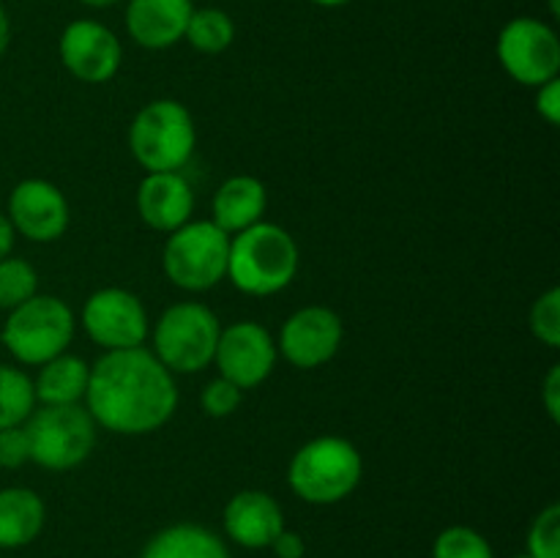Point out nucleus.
Listing matches in <instances>:
<instances>
[{
	"instance_id": "obj_16",
	"label": "nucleus",
	"mask_w": 560,
	"mask_h": 558,
	"mask_svg": "<svg viewBox=\"0 0 560 558\" xmlns=\"http://www.w3.org/2000/svg\"><path fill=\"white\" fill-rule=\"evenodd\" d=\"M195 191L180 173H148L137 186V213L148 228L173 233L191 222Z\"/></svg>"
},
{
	"instance_id": "obj_15",
	"label": "nucleus",
	"mask_w": 560,
	"mask_h": 558,
	"mask_svg": "<svg viewBox=\"0 0 560 558\" xmlns=\"http://www.w3.org/2000/svg\"><path fill=\"white\" fill-rule=\"evenodd\" d=\"M222 523L235 545L262 550V547H271V542L284 531V514L277 498L268 492L241 490L224 507Z\"/></svg>"
},
{
	"instance_id": "obj_5",
	"label": "nucleus",
	"mask_w": 560,
	"mask_h": 558,
	"mask_svg": "<svg viewBox=\"0 0 560 558\" xmlns=\"http://www.w3.org/2000/svg\"><path fill=\"white\" fill-rule=\"evenodd\" d=\"M74 312L63 299L36 293L9 312L0 339L20 364L42 367L44 361L66 353L74 339Z\"/></svg>"
},
{
	"instance_id": "obj_33",
	"label": "nucleus",
	"mask_w": 560,
	"mask_h": 558,
	"mask_svg": "<svg viewBox=\"0 0 560 558\" xmlns=\"http://www.w3.org/2000/svg\"><path fill=\"white\" fill-rule=\"evenodd\" d=\"M14 235H16L14 224L9 222V217H5V213H0V260H3V257H9L11 249H14Z\"/></svg>"
},
{
	"instance_id": "obj_34",
	"label": "nucleus",
	"mask_w": 560,
	"mask_h": 558,
	"mask_svg": "<svg viewBox=\"0 0 560 558\" xmlns=\"http://www.w3.org/2000/svg\"><path fill=\"white\" fill-rule=\"evenodd\" d=\"M9 42H11V20L9 14H5L3 3H0V55L9 49Z\"/></svg>"
},
{
	"instance_id": "obj_12",
	"label": "nucleus",
	"mask_w": 560,
	"mask_h": 558,
	"mask_svg": "<svg viewBox=\"0 0 560 558\" xmlns=\"http://www.w3.org/2000/svg\"><path fill=\"white\" fill-rule=\"evenodd\" d=\"M58 53L69 74L88 85H102L113 80L124 60L118 36L96 20L69 22L60 33Z\"/></svg>"
},
{
	"instance_id": "obj_31",
	"label": "nucleus",
	"mask_w": 560,
	"mask_h": 558,
	"mask_svg": "<svg viewBox=\"0 0 560 558\" xmlns=\"http://www.w3.org/2000/svg\"><path fill=\"white\" fill-rule=\"evenodd\" d=\"M271 550L277 558H304L306 545H304V539H301V534L284 528L282 534L271 542Z\"/></svg>"
},
{
	"instance_id": "obj_17",
	"label": "nucleus",
	"mask_w": 560,
	"mask_h": 558,
	"mask_svg": "<svg viewBox=\"0 0 560 558\" xmlns=\"http://www.w3.org/2000/svg\"><path fill=\"white\" fill-rule=\"evenodd\" d=\"M191 11V0H129L126 31L140 47L167 49L184 38Z\"/></svg>"
},
{
	"instance_id": "obj_7",
	"label": "nucleus",
	"mask_w": 560,
	"mask_h": 558,
	"mask_svg": "<svg viewBox=\"0 0 560 558\" xmlns=\"http://www.w3.org/2000/svg\"><path fill=\"white\" fill-rule=\"evenodd\" d=\"M31 463L47 470H71L96 446V421L82 405H42L25 419Z\"/></svg>"
},
{
	"instance_id": "obj_36",
	"label": "nucleus",
	"mask_w": 560,
	"mask_h": 558,
	"mask_svg": "<svg viewBox=\"0 0 560 558\" xmlns=\"http://www.w3.org/2000/svg\"><path fill=\"white\" fill-rule=\"evenodd\" d=\"M315 5H326V9H337V5L350 3V0H312Z\"/></svg>"
},
{
	"instance_id": "obj_19",
	"label": "nucleus",
	"mask_w": 560,
	"mask_h": 558,
	"mask_svg": "<svg viewBox=\"0 0 560 558\" xmlns=\"http://www.w3.org/2000/svg\"><path fill=\"white\" fill-rule=\"evenodd\" d=\"M47 509L38 492L27 487L0 490V547H25L42 534Z\"/></svg>"
},
{
	"instance_id": "obj_8",
	"label": "nucleus",
	"mask_w": 560,
	"mask_h": 558,
	"mask_svg": "<svg viewBox=\"0 0 560 558\" xmlns=\"http://www.w3.org/2000/svg\"><path fill=\"white\" fill-rule=\"evenodd\" d=\"M219 326L217 312L200 301H180L167 306L153 328V356L170 372H202L217 353Z\"/></svg>"
},
{
	"instance_id": "obj_35",
	"label": "nucleus",
	"mask_w": 560,
	"mask_h": 558,
	"mask_svg": "<svg viewBox=\"0 0 560 558\" xmlns=\"http://www.w3.org/2000/svg\"><path fill=\"white\" fill-rule=\"evenodd\" d=\"M85 5H93V9H107V5L120 3V0H82Z\"/></svg>"
},
{
	"instance_id": "obj_18",
	"label": "nucleus",
	"mask_w": 560,
	"mask_h": 558,
	"mask_svg": "<svg viewBox=\"0 0 560 558\" xmlns=\"http://www.w3.org/2000/svg\"><path fill=\"white\" fill-rule=\"evenodd\" d=\"M268 208V191L262 181L255 175H233L224 181L213 195V219L217 228L228 235L241 233L252 224L262 222V213Z\"/></svg>"
},
{
	"instance_id": "obj_14",
	"label": "nucleus",
	"mask_w": 560,
	"mask_h": 558,
	"mask_svg": "<svg viewBox=\"0 0 560 558\" xmlns=\"http://www.w3.org/2000/svg\"><path fill=\"white\" fill-rule=\"evenodd\" d=\"M9 222L20 235L36 244L58 241L69 228V202L63 191L44 178H27L11 189Z\"/></svg>"
},
{
	"instance_id": "obj_24",
	"label": "nucleus",
	"mask_w": 560,
	"mask_h": 558,
	"mask_svg": "<svg viewBox=\"0 0 560 558\" xmlns=\"http://www.w3.org/2000/svg\"><path fill=\"white\" fill-rule=\"evenodd\" d=\"M38 293V274L22 257L0 260V310H14Z\"/></svg>"
},
{
	"instance_id": "obj_6",
	"label": "nucleus",
	"mask_w": 560,
	"mask_h": 558,
	"mask_svg": "<svg viewBox=\"0 0 560 558\" xmlns=\"http://www.w3.org/2000/svg\"><path fill=\"white\" fill-rule=\"evenodd\" d=\"M228 257L230 235L211 219H200L167 235L162 266L175 288L202 293L228 279Z\"/></svg>"
},
{
	"instance_id": "obj_3",
	"label": "nucleus",
	"mask_w": 560,
	"mask_h": 558,
	"mask_svg": "<svg viewBox=\"0 0 560 558\" xmlns=\"http://www.w3.org/2000/svg\"><path fill=\"white\" fill-rule=\"evenodd\" d=\"M364 460L359 449L339 435H320L293 454L288 485L301 501L328 507L339 503L359 487Z\"/></svg>"
},
{
	"instance_id": "obj_30",
	"label": "nucleus",
	"mask_w": 560,
	"mask_h": 558,
	"mask_svg": "<svg viewBox=\"0 0 560 558\" xmlns=\"http://www.w3.org/2000/svg\"><path fill=\"white\" fill-rule=\"evenodd\" d=\"M536 113L547 120L550 126L560 124V80L545 82L536 88Z\"/></svg>"
},
{
	"instance_id": "obj_20",
	"label": "nucleus",
	"mask_w": 560,
	"mask_h": 558,
	"mask_svg": "<svg viewBox=\"0 0 560 558\" xmlns=\"http://www.w3.org/2000/svg\"><path fill=\"white\" fill-rule=\"evenodd\" d=\"M88 377H91V367L85 359L71 353L55 356V359L44 361L36 381H33L36 403L80 405L88 392Z\"/></svg>"
},
{
	"instance_id": "obj_37",
	"label": "nucleus",
	"mask_w": 560,
	"mask_h": 558,
	"mask_svg": "<svg viewBox=\"0 0 560 558\" xmlns=\"http://www.w3.org/2000/svg\"><path fill=\"white\" fill-rule=\"evenodd\" d=\"M550 11H552V14H560V0H550Z\"/></svg>"
},
{
	"instance_id": "obj_28",
	"label": "nucleus",
	"mask_w": 560,
	"mask_h": 558,
	"mask_svg": "<svg viewBox=\"0 0 560 558\" xmlns=\"http://www.w3.org/2000/svg\"><path fill=\"white\" fill-rule=\"evenodd\" d=\"M241 399H244V392H241L235 383H230L228 377H213V381L206 383L200 394V405L206 410V416L211 419H224V416H233L238 410Z\"/></svg>"
},
{
	"instance_id": "obj_26",
	"label": "nucleus",
	"mask_w": 560,
	"mask_h": 558,
	"mask_svg": "<svg viewBox=\"0 0 560 558\" xmlns=\"http://www.w3.org/2000/svg\"><path fill=\"white\" fill-rule=\"evenodd\" d=\"M530 332L547 348H560V290L550 288L530 306Z\"/></svg>"
},
{
	"instance_id": "obj_4",
	"label": "nucleus",
	"mask_w": 560,
	"mask_h": 558,
	"mask_svg": "<svg viewBox=\"0 0 560 558\" xmlns=\"http://www.w3.org/2000/svg\"><path fill=\"white\" fill-rule=\"evenodd\" d=\"M197 146L195 120L175 98H156L135 115L129 148L148 173H178Z\"/></svg>"
},
{
	"instance_id": "obj_22",
	"label": "nucleus",
	"mask_w": 560,
	"mask_h": 558,
	"mask_svg": "<svg viewBox=\"0 0 560 558\" xmlns=\"http://www.w3.org/2000/svg\"><path fill=\"white\" fill-rule=\"evenodd\" d=\"M186 42L202 55H219L233 44L235 25L228 11L222 9H195L184 33Z\"/></svg>"
},
{
	"instance_id": "obj_27",
	"label": "nucleus",
	"mask_w": 560,
	"mask_h": 558,
	"mask_svg": "<svg viewBox=\"0 0 560 558\" xmlns=\"http://www.w3.org/2000/svg\"><path fill=\"white\" fill-rule=\"evenodd\" d=\"M528 556L530 558H560V507L550 503L536 514L528 531Z\"/></svg>"
},
{
	"instance_id": "obj_38",
	"label": "nucleus",
	"mask_w": 560,
	"mask_h": 558,
	"mask_svg": "<svg viewBox=\"0 0 560 558\" xmlns=\"http://www.w3.org/2000/svg\"><path fill=\"white\" fill-rule=\"evenodd\" d=\"M512 558H530V556H528V553H523V556H512Z\"/></svg>"
},
{
	"instance_id": "obj_23",
	"label": "nucleus",
	"mask_w": 560,
	"mask_h": 558,
	"mask_svg": "<svg viewBox=\"0 0 560 558\" xmlns=\"http://www.w3.org/2000/svg\"><path fill=\"white\" fill-rule=\"evenodd\" d=\"M33 408H36V392L31 377L20 367L0 364V430L25 425Z\"/></svg>"
},
{
	"instance_id": "obj_32",
	"label": "nucleus",
	"mask_w": 560,
	"mask_h": 558,
	"mask_svg": "<svg viewBox=\"0 0 560 558\" xmlns=\"http://www.w3.org/2000/svg\"><path fill=\"white\" fill-rule=\"evenodd\" d=\"M545 408L552 421H560V367L552 364L545 377Z\"/></svg>"
},
{
	"instance_id": "obj_1",
	"label": "nucleus",
	"mask_w": 560,
	"mask_h": 558,
	"mask_svg": "<svg viewBox=\"0 0 560 558\" xmlns=\"http://www.w3.org/2000/svg\"><path fill=\"white\" fill-rule=\"evenodd\" d=\"M85 408L96 425L120 435H148L178 408L175 377L151 350H107L91 367Z\"/></svg>"
},
{
	"instance_id": "obj_2",
	"label": "nucleus",
	"mask_w": 560,
	"mask_h": 558,
	"mask_svg": "<svg viewBox=\"0 0 560 558\" xmlns=\"http://www.w3.org/2000/svg\"><path fill=\"white\" fill-rule=\"evenodd\" d=\"M299 244L284 228L257 222L230 235L228 279L246 295L282 293L299 274Z\"/></svg>"
},
{
	"instance_id": "obj_29",
	"label": "nucleus",
	"mask_w": 560,
	"mask_h": 558,
	"mask_svg": "<svg viewBox=\"0 0 560 558\" xmlns=\"http://www.w3.org/2000/svg\"><path fill=\"white\" fill-rule=\"evenodd\" d=\"M31 463V443H27L25 427H3L0 430V468H22Z\"/></svg>"
},
{
	"instance_id": "obj_9",
	"label": "nucleus",
	"mask_w": 560,
	"mask_h": 558,
	"mask_svg": "<svg viewBox=\"0 0 560 558\" xmlns=\"http://www.w3.org/2000/svg\"><path fill=\"white\" fill-rule=\"evenodd\" d=\"M498 58L514 82L539 88L560 71V38L547 22L517 16L498 36Z\"/></svg>"
},
{
	"instance_id": "obj_11",
	"label": "nucleus",
	"mask_w": 560,
	"mask_h": 558,
	"mask_svg": "<svg viewBox=\"0 0 560 558\" xmlns=\"http://www.w3.org/2000/svg\"><path fill=\"white\" fill-rule=\"evenodd\" d=\"M213 364L219 367V375L235 383L241 392L255 388L271 375L277 364V342L260 323L238 321L219 334Z\"/></svg>"
},
{
	"instance_id": "obj_25",
	"label": "nucleus",
	"mask_w": 560,
	"mask_h": 558,
	"mask_svg": "<svg viewBox=\"0 0 560 558\" xmlns=\"http://www.w3.org/2000/svg\"><path fill=\"white\" fill-rule=\"evenodd\" d=\"M432 558H495L490 542L470 525H452L441 531L432 547Z\"/></svg>"
},
{
	"instance_id": "obj_21",
	"label": "nucleus",
	"mask_w": 560,
	"mask_h": 558,
	"mask_svg": "<svg viewBox=\"0 0 560 558\" xmlns=\"http://www.w3.org/2000/svg\"><path fill=\"white\" fill-rule=\"evenodd\" d=\"M140 558H230V553L213 531L197 523H175L153 534Z\"/></svg>"
},
{
	"instance_id": "obj_13",
	"label": "nucleus",
	"mask_w": 560,
	"mask_h": 558,
	"mask_svg": "<svg viewBox=\"0 0 560 558\" xmlns=\"http://www.w3.org/2000/svg\"><path fill=\"white\" fill-rule=\"evenodd\" d=\"M342 317L320 304L301 306L284 321L279 332V350L299 370H317L328 364L342 348Z\"/></svg>"
},
{
	"instance_id": "obj_10",
	"label": "nucleus",
	"mask_w": 560,
	"mask_h": 558,
	"mask_svg": "<svg viewBox=\"0 0 560 558\" xmlns=\"http://www.w3.org/2000/svg\"><path fill=\"white\" fill-rule=\"evenodd\" d=\"M82 328L104 350L142 348L151 323L142 301L131 290L102 288L82 306Z\"/></svg>"
}]
</instances>
